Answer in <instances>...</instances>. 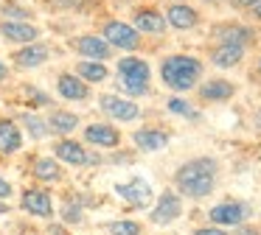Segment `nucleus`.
Here are the masks:
<instances>
[{
    "mask_svg": "<svg viewBox=\"0 0 261 235\" xmlns=\"http://www.w3.org/2000/svg\"><path fill=\"white\" fill-rule=\"evenodd\" d=\"M216 173H219V162L214 157H197L188 160L177 168L174 182L177 190L188 199H205L208 193H214L216 188Z\"/></svg>",
    "mask_w": 261,
    "mask_h": 235,
    "instance_id": "f257e3e1",
    "label": "nucleus"
},
{
    "mask_svg": "<svg viewBox=\"0 0 261 235\" xmlns=\"http://www.w3.org/2000/svg\"><path fill=\"white\" fill-rule=\"evenodd\" d=\"M202 73H205L202 59H197L191 53H171L163 56V62H160V81L171 93H191L199 84Z\"/></svg>",
    "mask_w": 261,
    "mask_h": 235,
    "instance_id": "f03ea898",
    "label": "nucleus"
},
{
    "mask_svg": "<svg viewBox=\"0 0 261 235\" xmlns=\"http://www.w3.org/2000/svg\"><path fill=\"white\" fill-rule=\"evenodd\" d=\"M101 37L107 39L115 50H126V53H135L143 42L141 31H138L132 22H124V20H104Z\"/></svg>",
    "mask_w": 261,
    "mask_h": 235,
    "instance_id": "7ed1b4c3",
    "label": "nucleus"
},
{
    "mask_svg": "<svg viewBox=\"0 0 261 235\" xmlns=\"http://www.w3.org/2000/svg\"><path fill=\"white\" fill-rule=\"evenodd\" d=\"M211 37L216 42H225V45H239V48H250L255 42V28L247 25V22H219V25L211 28Z\"/></svg>",
    "mask_w": 261,
    "mask_h": 235,
    "instance_id": "20e7f679",
    "label": "nucleus"
},
{
    "mask_svg": "<svg viewBox=\"0 0 261 235\" xmlns=\"http://www.w3.org/2000/svg\"><path fill=\"white\" fill-rule=\"evenodd\" d=\"M132 25L141 34H149V37H163L169 31V22H166V14L154 6H141V9L132 11Z\"/></svg>",
    "mask_w": 261,
    "mask_h": 235,
    "instance_id": "39448f33",
    "label": "nucleus"
},
{
    "mask_svg": "<svg viewBox=\"0 0 261 235\" xmlns=\"http://www.w3.org/2000/svg\"><path fill=\"white\" fill-rule=\"evenodd\" d=\"M0 37L9 45H29V42H37L42 37V31L31 20H3L0 22Z\"/></svg>",
    "mask_w": 261,
    "mask_h": 235,
    "instance_id": "423d86ee",
    "label": "nucleus"
},
{
    "mask_svg": "<svg viewBox=\"0 0 261 235\" xmlns=\"http://www.w3.org/2000/svg\"><path fill=\"white\" fill-rule=\"evenodd\" d=\"M73 48L82 59H96V62L113 59V50H115L101 34H79V37L73 39Z\"/></svg>",
    "mask_w": 261,
    "mask_h": 235,
    "instance_id": "0eeeda50",
    "label": "nucleus"
},
{
    "mask_svg": "<svg viewBox=\"0 0 261 235\" xmlns=\"http://www.w3.org/2000/svg\"><path fill=\"white\" fill-rule=\"evenodd\" d=\"M166 14V22H169V28H174V31H194V28L199 25V9H194L191 3H171L169 9L163 11Z\"/></svg>",
    "mask_w": 261,
    "mask_h": 235,
    "instance_id": "6e6552de",
    "label": "nucleus"
},
{
    "mask_svg": "<svg viewBox=\"0 0 261 235\" xmlns=\"http://www.w3.org/2000/svg\"><path fill=\"white\" fill-rule=\"evenodd\" d=\"M247 213H250V207L242 204V201H222V204L211 207L208 218L216 227H239V224H244Z\"/></svg>",
    "mask_w": 261,
    "mask_h": 235,
    "instance_id": "1a4fd4ad",
    "label": "nucleus"
},
{
    "mask_svg": "<svg viewBox=\"0 0 261 235\" xmlns=\"http://www.w3.org/2000/svg\"><path fill=\"white\" fill-rule=\"evenodd\" d=\"M48 56H51V48H48L45 42H29V45H20L17 50L12 53L14 65L20 67V70H34V67H42L48 62Z\"/></svg>",
    "mask_w": 261,
    "mask_h": 235,
    "instance_id": "9d476101",
    "label": "nucleus"
},
{
    "mask_svg": "<svg viewBox=\"0 0 261 235\" xmlns=\"http://www.w3.org/2000/svg\"><path fill=\"white\" fill-rule=\"evenodd\" d=\"M98 106H101V112H107L110 118L124 121V123H132L141 115V106L132 98H121V95H101V98H98Z\"/></svg>",
    "mask_w": 261,
    "mask_h": 235,
    "instance_id": "9b49d317",
    "label": "nucleus"
},
{
    "mask_svg": "<svg viewBox=\"0 0 261 235\" xmlns=\"http://www.w3.org/2000/svg\"><path fill=\"white\" fill-rule=\"evenodd\" d=\"M182 213V199L180 193H174V190H163L158 199V204H154L152 210V224H160V227H166V224L177 221Z\"/></svg>",
    "mask_w": 261,
    "mask_h": 235,
    "instance_id": "f8f14e48",
    "label": "nucleus"
},
{
    "mask_svg": "<svg viewBox=\"0 0 261 235\" xmlns=\"http://www.w3.org/2000/svg\"><path fill=\"white\" fill-rule=\"evenodd\" d=\"M194 90L208 104H222V101H230L236 95V84L227 81V78H208V81H199Z\"/></svg>",
    "mask_w": 261,
    "mask_h": 235,
    "instance_id": "ddd939ff",
    "label": "nucleus"
},
{
    "mask_svg": "<svg viewBox=\"0 0 261 235\" xmlns=\"http://www.w3.org/2000/svg\"><path fill=\"white\" fill-rule=\"evenodd\" d=\"M115 193H118L126 204H132V207H146L149 201H152V188H149V182H146V179H141V177H135L132 182L115 185Z\"/></svg>",
    "mask_w": 261,
    "mask_h": 235,
    "instance_id": "4468645a",
    "label": "nucleus"
},
{
    "mask_svg": "<svg viewBox=\"0 0 261 235\" xmlns=\"http://www.w3.org/2000/svg\"><path fill=\"white\" fill-rule=\"evenodd\" d=\"M244 53H247V48H239V45H225V42H216L214 48H211L208 59L214 67H219V70H233V67L242 65Z\"/></svg>",
    "mask_w": 261,
    "mask_h": 235,
    "instance_id": "2eb2a0df",
    "label": "nucleus"
},
{
    "mask_svg": "<svg viewBox=\"0 0 261 235\" xmlns=\"http://www.w3.org/2000/svg\"><path fill=\"white\" fill-rule=\"evenodd\" d=\"M57 93L68 101H87L90 98V84L79 78L76 73H62L57 78Z\"/></svg>",
    "mask_w": 261,
    "mask_h": 235,
    "instance_id": "dca6fc26",
    "label": "nucleus"
},
{
    "mask_svg": "<svg viewBox=\"0 0 261 235\" xmlns=\"http://www.w3.org/2000/svg\"><path fill=\"white\" fill-rule=\"evenodd\" d=\"M115 73L124 76V78L146 81V84H149V78H152V67H149V62L141 59V56H135V53H129V56H124V59L115 62Z\"/></svg>",
    "mask_w": 261,
    "mask_h": 235,
    "instance_id": "f3484780",
    "label": "nucleus"
},
{
    "mask_svg": "<svg viewBox=\"0 0 261 235\" xmlns=\"http://www.w3.org/2000/svg\"><path fill=\"white\" fill-rule=\"evenodd\" d=\"M85 140L93 145H104V149H115V145L121 143V134L118 129L107 126V123H90V126L85 129Z\"/></svg>",
    "mask_w": 261,
    "mask_h": 235,
    "instance_id": "a211bd4d",
    "label": "nucleus"
},
{
    "mask_svg": "<svg viewBox=\"0 0 261 235\" xmlns=\"http://www.w3.org/2000/svg\"><path fill=\"white\" fill-rule=\"evenodd\" d=\"M132 140H135V145L141 151H163L166 145H169V134L163 132V129H138L135 134H132Z\"/></svg>",
    "mask_w": 261,
    "mask_h": 235,
    "instance_id": "6ab92c4d",
    "label": "nucleus"
},
{
    "mask_svg": "<svg viewBox=\"0 0 261 235\" xmlns=\"http://www.w3.org/2000/svg\"><path fill=\"white\" fill-rule=\"evenodd\" d=\"M23 207L31 213V216H40V218H51L54 216L51 196H48L45 190H25L23 193Z\"/></svg>",
    "mask_w": 261,
    "mask_h": 235,
    "instance_id": "aec40b11",
    "label": "nucleus"
},
{
    "mask_svg": "<svg viewBox=\"0 0 261 235\" xmlns=\"http://www.w3.org/2000/svg\"><path fill=\"white\" fill-rule=\"evenodd\" d=\"M23 145V132L14 121H0V154H14Z\"/></svg>",
    "mask_w": 261,
    "mask_h": 235,
    "instance_id": "412c9836",
    "label": "nucleus"
},
{
    "mask_svg": "<svg viewBox=\"0 0 261 235\" xmlns=\"http://www.w3.org/2000/svg\"><path fill=\"white\" fill-rule=\"evenodd\" d=\"M76 76L85 78L87 84H101L110 78V67L104 62H96V59H82L76 65Z\"/></svg>",
    "mask_w": 261,
    "mask_h": 235,
    "instance_id": "4be33fe9",
    "label": "nucleus"
},
{
    "mask_svg": "<svg viewBox=\"0 0 261 235\" xmlns=\"http://www.w3.org/2000/svg\"><path fill=\"white\" fill-rule=\"evenodd\" d=\"M57 157L62 162H68V165H85L87 162V151L79 143H73V140H62L57 145Z\"/></svg>",
    "mask_w": 261,
    "mask_h": 235,
    "instance_id": "5701e85b",
    "label": "nucleus"
},
{
    "mask_svg": "<svg viewBox=\"0 0 261 235\" xmlns=\"http://www.w3.org/2000/svg\"><path fill=\"white\" fill-rule=\"evenodd\" d=\"M48 126H51V132H57V134H68V132H73L76 126H79V118L73 115V112H54L51 115V121H48Z\"/></svg>",
    "mask_w": 261,
    "mask_h": 235,
    "instance_id": "b1692460",
    "label": "nucleus"
},
{
    "mask_svg": "<svg viewBox=\"0 0 261 235\" xmlns=\"http://www.w3.org/2000/svg\"><path fill=\"white\" fill-rule=\"evenodd\" d=\"M115 90L126 93L129 98H141V95H149V84H146V81H135V78H124V76H115Z\"/></svg>",
    "mask_w": 261,
    "mask_h": 235,
    "instance_id": "393cba45",
    "label": "nucleus"
},
{
    "mask_svg": "<svg viewBox=\"0 0 261 235\" xmlns=\"http://www.w3.org/2000/svg\"><path fill=\"white\" fill-rule=\"evenodd\" d=\"M166 106H169V112H171V115L188 118V121H199V109H194V106L188 104L186 98H180V95H171V98L166 101Z\"/></svg>",
    "mask_w": 261,
    "mask_h": 235,
    "instance_id": "a878e982",
    "label": "nucleus"
},
{
    "mask_svg": "<svg viewBox=\"0 0 261 235\" xmlns=\"http://www.w3.org/2000/svg\"><path fill=\"white\" fill-rule=\"evenodd\" d=\"M34 177L42 182H57L59 179V165L54 160H37L34 162Z\"/></svg>",
    "mask_w": 261,
    "mask_h": 235,
    "instance_id": "bb28decb",
    "label": "nucleus"
},
{
    "mask_svg": "<svg viewBox=\"0 0 261 235\" xmlns=\"http://www.w3.org/2000/svg\"><path fill=\"white\" fill-rule=\"evenodd\" d=\"M0 14H3V20H34V14L25 6H17V3H3Z\"/></svg>",
    "mask_w": 261,
    "mask_h": 235,
    "instance_id": "cd10ccee",
    "label": "nucleus"
},
{
    "mask_svg": "<svg viewBox=\"0 0 261 235\" xmlns=\"http://www.w3.org/2000/svg\"><path fill=\"white\" fill-rule=\"evenodd\" d=\"M23 123L29 126V132L34 134V137H45L48 134V123L42 121V118H37V115H23Z\"/></svg>",
    "mask_w": 261,
    "mask_h": 235,
    "instance_id": "c85d7f7f",
    "label": "nucleus"
},
{
    "mask_svg": "<svg viewBox=\"0 0 261 235\" xmlns=\"http://www.w3.org/2000/svg\"><path fill=\"white\" fill-rule=\"evenodd\" d=\"M113 235H141V224L138 221H113L110 224Z\"/></svg>",
    "mask_w": 261,
    "mask_h": 235,
    "instance_id": "c756f323",
    "label": "nucleus"
},
{
    "mask_svg": "<svg viewBox=\"0 0 261 235\" xmlns=\"http://www.w3.org/2000/svg\"><path fill=\"white\" fill-rule=\"evenodd\" d=\"M54 9H65V11H82L90 6V0H51Z\"/></svg>",
    "mask_w": 261,
    "mask_h": 235,
    "instance_id": "7c9ffc66",
    "label": "nucleus"
},
{
    "mask_svg": "<svg viewBox=\"0 0 261 235\" xmlns=\"http://www.w3.org/2000/svg\"><path fill=\"white\" fill-rule=\"evenodd\" d=\"M194 235H227V232H225V227H216V224H214V227H202V229H197Z\"/></svg>",
    "mask_w": 261,
    "mask_h": 235,
    "instance_id": "2f4dec72",
    "label": "nucleus"
},
{
    "mask_svg": "<svg viewBox=\"0 0 261 235\" xmlns=\"http://www.w3.org/2000/svg\"><path fill=\"white\" fill-rule=\"evenodd\" d=\"M247 14H250V20L261 22V0H255V3L250 6V9H247Z\"/></svg>",
    "mask_w": 261,
    "mask_h": 235,
    "instance_id": "473e14b6",
    "label": "nucleus"
},
{
    "mask_svg": "<svg viewBox=\"0 0 261 235\" xmlns=\"http://www.w3.org/2000/svg\"><path fill=\"white\" fill-rule=\"evenodd\" d=\"M227 3H230V6H233V9H242V11H247V9H250V6H253V3H255V0H227Z\"/></svg>",
    "mask_w": 261,
    "mask_h": 235,
    "instance_id": "72a5a7b5",
    "label": "nucleus"
},
{
    "mask_svg": "<svg viewBox=\"0 0 261 235\" xmlns=\"http://www.w3.org/2000/svg\"><path fill=\"white\" fill-rule=\"evenodd\" d=\"M9 196H12V185L0 177V199H9Z\"/></svg>",
    "mask_w": 261,
    "mask_h": 235,
    "instance_id": "f704fd0d",
    "label": "nucleus"
},
{
    "mask_svg": "<svg viewBox=\"0 0 261 235\" xmlns=\"http://www.w3.org/2000/svg\"><path fill=\"white\" fill-rule=\"evenodd\" d=\"M62 218H68V221H79V210H76V207H68V210H62Z\"/></svg>",
    "mask_w": 261,
    "mask_h": 235,
    "instance_id": "c9c22d12",
    "label": "nucleus"
},
{
    "mask_svg": "<svg viewBox=\"0 0 261 235\" xmlns=\"http://www.w3.org/2000/svg\"><path fill=\"white\" fill-rule=\"evenodd\" d=\"M6 78H9V65L0 59V81H6Z\"/></svg>",
    "mask_w": 261,
    "mask_h": 235,
    "instance_id": "e433bc0d",
    "label": "nucleus"
},
{
    "mask_svg": "<svg viewBox=\"0 0 261 235\" xmlns=\"http://www.w3.org/2000/svg\"><path fill=\"white\" fill-rule=\"evenodd\" d=\"M236 235H261V232H258V229H255V227H242V229H239Z\"/></svg>",
    "mask_w": 261,
    "mask_h": 235,
    "instance_id": "4c0bfd02",
    "label": "nucleus"
},
{
    "mask_svg": "<svg viewBox=\"0 0 261 235\" xmlns=\"http://www.w3.org/2000/svg\"><path fill=\"white\" fill-rule=\"evenodd\" d=\"M255 67H258V73H261V53H258V62H255Z\"/></svg>",
    "mask_w": 261,
    "mask_h": 235,
    "instance_id": "58836bf2",
    "label": "nucleus"
},
{
    "mask_svg": "<svg viewBox=\"0 0 261 235\" xmlns=\"http://www.w3.org/2000/svg\"><path fill=\"white\" fill-rule=\"evenodd\" d=\"M171 3H186V0H171Z\"/></svg>",
    "mask_w": 261,
    "mask_h": 235,
    "instance_id": "ea45409f",
    "label": "nucleus"
}]
</instances>
